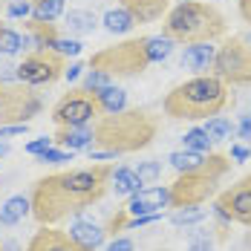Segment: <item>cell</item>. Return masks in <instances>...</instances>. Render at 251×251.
I'll use <instances>...</instances> for the list:
<instances>
[{
	"mask_svg": "<svg viewBox=\"0 0 251 251\" xmlns=\"http://www.w3.org/2000/svg\"><path fill=\"white\" fill-rule=\"evenodd\" d=\"M29 12H32V3H26V0H18L9 6V18H26Z\"/></svg>",
	"mask_w": 251,
	"mask_h": 251,
	"instance_id": "35",
	"label": "cell"
},
{
	"mask_svg": "<svg viewBox=\"0 0 251 251\" xmlns=\"http://www.w3.org/2000/svg\"><path fill=\"white\" fill-rule=\"evenodd\" d=\"M29 3H32V6H35V3H41V0H29Z\"/></svg>",
	"mask_w": 251,
	"mask_h": 251,
	"instance_id": "45",
	"label": "cell"
},
{
	"mask_svg": "<svg viewBox=\"0 0 251 251\" xmlns=\"http://www.w3.org/2000/svg\"><path fill=\"white\" fill-rule=\"evenodd\" d=\"M0 251H3V246H0Z\"/></svg>",
	"mask_w": 251,
	"mask_h": 251,
	"instance_id": "47",
	"label": "cell"
},
{
	"mask_svg": "<svg viewBox=\"0 0 251 251\" xmlns=\"http://www.w3.org/2000/svg\"><path fill=\"white\" fill-rule=\"evenodd\" d=\"M113 171V165L99 162L90 168H73L38 179L29 197L32 217L41 226H58L70 217L84 214L87 208L104 200V194L110 191Z\"/></svg>",
	"mask_w": 251,
	"mask_h": 251,
	"instance_id": "1",
	"label": "cell"
},
{
	"mask_svg": "<svg viewBox=\"0 0 251 251\" xmlns=\"http://www.w3.org/2000/svg\"><path fill=\"white\" fill-rule=\"evenodd\" d=\"M52 50L61 52L64 58H67V55H78V52H81V41H75V38H58V41L52 44Z\"/></svg>",
	"mask_w": 251,
	"mask_h": 251,
	"instance_id": "32",
	"label": "cell"
},
{
	"mask_svg": "<svg viewBox=\"0 0 251 251\" xmlns=\"http://www.w3.org/2000/svg\"><path fill=\"white\" fill-rule=\"evenodd\" d=\"M237 9H240V18L251 24V0H237Z\"/></svg>",
	"mask_w": 251,
	"mask_h": 251,
	"instance_id": "38",
	"label": "cell"
},
{
	"mask_svg": "<svg viewBox=\"0 0 251 251\" xmlns=\"http://www.w3.org/2000/svg\"><path fill=\"white\" fill-rule=\"evenodd\" d=\"M240 136L251 142V116H243V122H240Z\"/></svg>",
	"mask_w": 251,
	"mask_h": 251,
	"instance_id": "39",
	"label": "cell"
},
{
	"mask_svg": "<svg viewBox=\"0 0 251 251\" xmlns=\"http://www.w3.org/2000/svg\"><path fill=\"white\" fill-rule=\"evenodd\" d=\"M136 176H139L142 185H153V182L162 176V162H156V159H151V162H139Z\"/></svg>",
	"mask_w": 251,
	"mask_h": 251,
	"instance_id": "30",
	"label": "cell"
},
{
	"mask_svg": "<svg viewBox=\"0 0 251 251\" xmlns=\"http://www.w3.org/2000/svg\"><path fill=\"white\" fill-rule=\"evenodd\" d=\"M214 58H217V47H211V44H191L185 50V55H182V67L194 70L200 75H208L211 67H214Z\"/></svg>",
	"mask_w": 251,
	"mask_h": 251,
	"instance_id": "16",
	"label": "cell"
},
{
	"mask_svg": "<svg viewBox=\"0 0 251 251\" xmlns=\"http://www.w3.org/2000/svg\"><path fill=\"white\" fill-rule=\"evenodd\" d=\"M214 208L228 223H240V226L251 228V174L234 182L228 191H223L214 202Z\"/></svg>",
	"mask_w": 251,
	"mask_h": 251,
	"instance_id": "11",
	"label": "cell"
},
{
	"mask_svg": "<svg viewBox=\"0 0 251 251\" xmlns=\"http://www.w3.org/2000/svg\"><path fill=\"white\" fill-rule=\"evenodd\" d=\"M182 145H185V151H194V153H208L211 151V139H208V133L202 130V127H194V130H188L185 136H182Z\"/></svg>",
	"mask_w": 251,
	"mask_h": 251,
	"instance_id": "25",
	"label": "cell"
},
{
	"mask_svg": "<svg viewBox=\"0 0 251 251\" xmlns=\"http://www.w3.org/2000/svg\"><path fill=\"white\" fill-rule=\"evenodd\" d=\"M47 148H52V139H47V136H44V139H35V142H29V145H26V153H32V156H41Z\"/></svg>",
	"mask_w": 251,
	"mask_h": 251,
	"instance_id": "34",
	"label": "cell"
},
{
	"mask_svg": "<svg viewBox=\"0 0 251 251\" xmlns=\"http://www.w3.org/2000/svg\"><path fill=\"white\" fill-rule=\"evenodd\" d=\"M21 50H24V38L15 29L0 24V55H18Z\"/></svg>",
	"mask_w": 251,
	"mask_h": 251,
	"instance_id": "27",
	"label": "cell"
},
{
	"mask_svg": "<svg viewBox=\"0 0 251 251\" xmlns=\"http://www.w3.org/2000/svg\"><path fill=\"white\" fill-rule=\"evenodd\" d=\"M202 130L208 133V139H211V142H226V139L234 136V122L226 119V116H211V119H208V125L202 127Z\"/></svg>",
	"mask_w": 251,
	"mask_h": 251,
	"instance_id": "23",
	"label": "cell"
},
{
	"mask_svg": "<svg viewBox=\"0 0 251 251\" xmlns=\"http://www.w3.org/2000/svg\"><path fill=\"white\" fill-rule=\"evenodd\" d=\"M231 156H234V159H237V162H243V159H249L251 153L246 151V148H240V145H237V148H231Z\"/></svg>",
	"mask_w": 251,
	"mask_h": 251,
	"instance_id": "41",
	"label": "cell"
},
{
	"mask_svg": "<svg viewBox=\"0 0 251 251\" xmlns=\"http://www.w3.org/2000/svg\"><path fill=\"white\" fill-rule=\"evenodd\" d=\"M61 12H64V0H41L32 6V18H41V21H55Z\"/></svg>",
	"mask_w": 251,
	"mask_h": 251,
	"instance_id": "29",
	"label": "cell"
},
{
	"mask_svg": "<svg viewBox=\"0 0 251 251\" xmlns=\"http://www.w3.org/2000/svg\"><path fill=\"white\" fill-rule=\"evenodd\" d=\"M52 142L64 151H87L93 148V127L84 125V127H58L52 133Z\"/></svg>",
	"mask_w": 251,
	"mask_h": 251,
	"instance_id": "15",
	"label": "cell"
},
{
	"mask_svg": "<svg viewBox=\"0 0 251 251\" xmlns=\"http://www.w3.org/2000/svg\"><path fill=\"white\" fill-rule=\"evenodd\" d=\"M191 251H208V240H205V237H197V240L191 243Z\"/></svg>",
	"mask_w": 251,
	"mask_h": 251,
	"instance_id": "42",
	"label": "cell"
},
{
	"mask_svg": "<svg viewBox=\"0 0 251 251\" xmlns=\"http://www.w3.org/2000/svg\"><path fill=\"white\" fill-rule=\"evenodd\" d=\"M96 96H99L104 113H119V110H125V104H127V93L119 90V87H113V84L104 87V90H99Z\"/></svg>",
	"mask_w": 251,
	"mask_h": 251,
	"instance_id": "24",
	"label": "cell"
},
{
	"mask_svg": "<svg viewBox=\"0 0 251 251\" xmlns=\"http://www.w3.org/2000/svg\"><path fill=\"white\" fill-rule=\"evenodd\" d=\"M107 251H133V240H127V237H122V240H113V243L107 246Z\"/></svg>",
	"mask_w": 251,
	"mask_h": 251,
	"instance_id": "37",
	"label": "cell"
},
{
	"mask_svg": "<svg viewBox=\"0 0 251 251\" xmlns=\"http://www.w3.org/2000/svg\"><path fill=\"white\" fill-rule=\"evenodd\" d=\"M205 208L200 205H185V208H176L174 214H171V223L174 226H191V223H202L205 220Z\"/></svg>",
	"mask_w": 251,
	"mask_h": 251,
	"instance_id": "26",
	"label": "cell"
},
{
	"mask_svg": "<svg viewBox=\"0 0 251 251\" xmlns=\"http://www.w3.org/2000/svg\"><path fill=\"white\" fill-rule=\"evenodd\" d=\"M231 104L228 84H223L217 75H194L165 96V116L176 122H202L211 116H220Z\"/></svg>",
	"mask_w": 251,
	"mask_h": 251,
	"instance_id": "3",
	"label": "cell"
},
{
	"mask_svg": "<svg viewBox=\"0 0 251 251\" xmlns=\"http://www.w3.org/2000/svg\"><path fill=\"white\" fill-rule=\"evenodd\" d=\"M171 205V191L168 188H142L139 194H133L125 211L130 217H148V214H162V208Z\"/></svg>",
	"mask_w": 251,
	"mask_h": 251,
	"instance_id": "12",
	"label": "cell"
},
{
	"mask_svg": "<svg viewBox=\"0 0 251 251\" xmlns=\"http://www.w3.org/2000/svg\"><path fill=\"white\" fill-rule=\"evenodd\" d=\"M110 185H113L116 194H122V197H133V194H139V191L145 188V185L139 182L136 171H130V168H119V171H113Z\"/></svg>",
	"mask_w": 251,
	"mask_h": 251,
	"instance_id": "19",
	"label": "cell"
},
{
	"mask_svg": "<svg viewBox=\"0 0 251 251\" xmlns=\"http://www.w3.org/2000/svg\"><path fill=\"white\" fill-rule=\"evenodd\" d=\"M67 70V58L55 50H35L29 52L24 61L15 67V75L21 84H29V87H41V84H52L64 75Z\"/></svg>",
	"mask_w": 251,
	"mask_h": 251,
	"instance_id": "8",
	"label": "cell"
},
{
	"mask_svg": "<svg viewBox=\"0 0 251 251\" xmlns=\"http://www.w3.org/2000/svg\"><path fill=\"white\" fill-rule=\"evenodd\" d=\"M101 116H104V107H101L99 96L87 87L67 90L52 107V122L58 127H84Z\"/></svg>",
	"mask_w": 251,
	"mask_h": 251,
	"instance_id": "7",
	"label": "cell"
},
{
	"mask_svg": "<svg viewBox=\"0 0 251 251\" xmlns=\"http://www.w3.org/2000/svg\"><path fill=\"white\" fill-rule=\"evenodd\" d=\"M26 130H29V125H0V139H6V136H21Z\"/></svg>",
	"mask_w": 251,
	"mask_h": 251,
	"instance_id": "36",
	"label": "cell"
},
{
	"mask_svg": "<svg viewBox=\"0 0 251 251\" xmlns=\"http://www.w3.org/2000/svg\"><path fill=\"white\" fill-rule=\"evenodd\" d=\"M211 75L231 87H251V44L243 35H231L217 50Z\"/></svg>",
	"mask_w": 251,
	"mask_h": 251,
	"instance_id": "6",
	"label": "cell"
},
{
	"mask_svg": "<svg viewBox=\"0 0 251 251\" xmlns=\"http://www.w3.org/2000/svg\"><path fill=\"white\" fill-rule=\"evenodd\" d=\"M38 159H41V162H73V151H64V148H47Z\"/></svg>",
	"mask_w": 251,
	"mask_h": 251,
	"instance_id": "33",
	"label": "cell"
},
{
	"mask_svg": "<svg viewBox=\"0 0 251 251\" xmlns=\"http://www.w3.org/2000/svg\"><path fill=\"white\" fill-rule=\"evenodd\" d=\"M0 84H3V78H0Z\"/></svg>",
	"mask_w": 251,
	"mask_h": 251,
	"instance_id": "46",
	"label": "cell"
},
{
	"mask_svg": "<svg viewBox=\"0 0 251 251\" xmlns=\"http://www.w3.org/2000/svg\"><path fill=\"white\" fill-rule=\"evenodd\" d=\"M26 251H87V249H81L67 231H58L52 226H41L35 231V237L29 240Z\"/></svg>",
	"mask_w": 251,
	"mask_h": 251,
	"instance_id": "13",
	"label": "cell"
},
{
	"mask_svg": "<svg viewBox=\"0 0 251 251\" xmlns=\"http://www.w3.org/2000/svg\"><path fill=\"white\" fill-rule=\"evenodd\" d=\"M228 24L226 15L205 0H182L174 9H168L162 35L171 38L174 44H214L220 38H226Z\"/></svg>",
	"mask_w": 251,
	"mask_h": 251,
	"instance_id": "4",
	"label": "cell"
},
{
	"mask_svg": "<svg viewBox=\"0 0 251 251\" xmlns=\"http://www.w3.org/2000/svg\"><path fill=\"white\" fill-rule=\"evenodd\" d=\"M96 26H99V21H96L93 12H87V9H70V15H67V32H73V35H90Z\"/></svg>",
	"mask_w": 251,
	"mask_h": 251,
	"instance_id": "20",
	"label": "cell"
},
{
	"mask_svg": "<svg viewBox=\"0 0 251 251\" xmlns=\"http://www.w3.org/2000/svg\"><path fill=\"white\" fill-rule=\"evenodd\" d=\"M0 156H9V145H0Z\"/></svg>",
	"mask_w": 251,
	"mask_h": 251,
	"instance_id": "43",
	"label": "cell"
},
{
	"mask_svg": "<svg viewBox=\"0 0 251 251\" xmlns=\"http://www.w3.org/2000/svg\"><path fill=\"white\" fill-rule=\"evenodd\" d=\"M171 52H174V41L171 38H165V35L148 38V55H151V61H165V58H171Z\"/></svg>",
	"mask_w": 251,
	"mask_h": 251,
	"instance_id": "28",
	"label": "cell"
},
{
	"mask_svg": "<svg viewBox=\"0 0 251 251\" xmlns=\"http://www.w3.org/2000/svg\"><path fill=\"white\" fill-rule=\"evenodd\" d=\"M110 84H113V78L104 75V73H99V70H90L87 78H84V87H87V90H93V93H99V90L110 87Z\"/></svg>",
	"mask_w": 251,
	"mask_h": 251,
	"instance_id": "31",
	"label": "cell"
},
{
	"mask_svg": "<svg viewBox=\"0 0 251 251\" xmlns=\"http://www.w3.org/2000/svg\"><path fill=\"white\" fill-rule=\"evenodd\" d=\"M220 176L211 171H194V174H179L171 191V205L174 208H185V205H202L208 197H214Z\"/></svg>",
	"mask_w": 251,
	"mask_h": 251,
	"instance_id": "10",
	"label": "cell"
},
{
	"mask_svg": "<svg viewBox=\"0 0 251 251\" xmlns=\"http://www.w3.org/2000/svg\"><path fill=\"white\" fill-rule=\"evenodd\" d=\"M151 55H148V35L145 38H130L122 44H113V47H104V50L93 52L87 67L90 70H99L110 78H136L142 75L148 67H151Z\"/></svg>",
	"mask_w": 251,
	"mask_h": 251,
	"instance_id": "5",
	"label": "cell"
},
{
	"mask_svg": "<svg viewBox=\"0 0 251 251\" xmlns=\"http://www.w3.org/2000/svg\"><path fill=\"white\" fill-rule=\"evenodd\" d=\"M119 6L125 9L136 24H153L162 15H168L171 0H119Z\"/></svg>",
	"mask_w": 251,
	"mask_h": 251,
	"instance_id": "14",
	"label": "cell"
},
{
	"mask_svg": "<svg viewBox=\"0 0 251 251\" xmlns=\"http://www.w3.org/2000/svg\"><path fill=\"white\" fill-rule=\"evenodd\" d=\"M81 70H84V64H70V67L64 70V75L70 78V81H75V78L81 75Z\"/></svg>",
	"mask_w": 251,
	"mask_h": 251,
	"instance_id": "40",
	"label": "cell"
},
{
	"mask_svg": "<svg viewBox=\"0 0 251 251\" xmlns=\"http://www.w3.org/2000/svg\"><path fill=\"white\" fill-rule=\"evenodd\" d=\"M70 237L75 240L81 249H87V251H96L104 243V228L99 226H93V223H84V220H78V223H73L70 226Z\"/></svg>",
	"mask_w": 251,
	"mask_h": 251,
	"instance_id": "18",
	"label": "cell"
},
{
	"mask_svg": "<svg viewBox=\"0 0 251 251\" xmlns=\"http://www.w3.org/2000/svg\"><path fill=\"white\" fill-rule=\"evenodd\" d=\"M26 214H32L29 197H12V200L0 208V223L3 226H15L18 220H24Z\"/></svg>",
	"mask_w": 251,
	"mask_h": 251,
	"instance_id": "21",
	"label": "cell"
},
{
	"mask_svg": "<svg viewBox=\"0 0 251 251\" xmlns=\"http://www.w3.org/2000/svg\"><path fill=\"white\" fill-rule=\"evenodd\" d=\"M41 113V99L29 84H0V125H26Z\"/></svg>",
	"mask_w": 251,
	"mask_h": 251,
	"instance_id": "9",
	"label": "cell"
},
{
	"mask_svg": "<svg viewBox=\"0 0 251 251\" xmlns=\"http://www.w3.org/2000/svg\"><path fill=\"white\" fill-rule=\"evenodd\" d=\"M24 26H26V32H29V38H24V47L26 44H35L38 50H47V47L52 50V44L61 38V35H58V24H52V21L29 18Z\"/></svg>",
	"mask_w": 251,
	"mask_h": 251,
	"instance_id": "17",
	"label": "cell"
},
{
	"mask_svg": "<svg viewBox=\"0 0 251 251\" xmlns=\"http://www.w3.org/2000/svg\"><path fill=\"white\" fill-rule=\"evenodd\" d=\"M104 29L110 32V35H127V32H133V26H136V21L127 15L125 9L119 6V9H110L107 15H104Z\"/></svg>",
	"mask_w": 251,
	"mask_h": 251,
	"instance_id": "22",
	"label": "cell"
},
{
	"mask_svg": "<svg viewBox=\"0 0 251 251\" xmlns=\"http://www.w3.org/2000/svg\"><path fill=\"white\" fill-rule=\"evenodd\" d=\"M159 133V122L153 119L145 107H133V110H119V113H104L96 127H93V145L96 151L110 156H125V153L145 151L153 145Z\"/></svg>",
	"mask_w": 251,
	"mask_h": 251,
	"instance_id": "2",
	"label": "cell"
},
{
	"mask_svg": "<svg viewBox=\"0 0 251 251\" xmlns=\"http://www.w3.org/2000/svg\"><path fill=\"white\" fill-rule=\"evenodd\" d=\"M246 41H249V44H251V32H249V35H246Z\"/></svg>",
	"mask_w": 251,
	"mask_h": 251,
	"instance_id": "44",
	"label": "cell"
}]
</instances>
